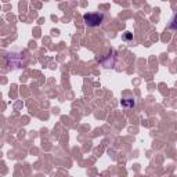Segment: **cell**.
Wrapping results in <instances>:
<instances>
[{
    "instance_id": "1",
    "label": "cell",
    "mask_w": 177,
    "mask_h": 177,
    "mask_svg": "<svg viewBox=\"0 0 177 177\" xmlns=\"http://www.w3.org/2000/svg\"><path fill=\"white\" fill-rule=\"evenodd\" d=\"M83 20H84V22L87 24L88 27H98L102 21V14H100V13L84 14Z\"/></svg>"
},
{
    "instance_id": "2",
    "label": "cell",
    "mask_w": 177,
    "mask_h": 177,
    "mask_svg": "<svg viewBox=\"0 0 177 177\" xmlns=\"http://www.w3.org/2000/svg\"><path fill=\"white\" fill-rule=\"evenodd\" d=\"M122 104H123V105H129V107H133V105H134V101H130V102H127V101H126V100H123V101H122Z\"/></svg>"
}]
</instances>
